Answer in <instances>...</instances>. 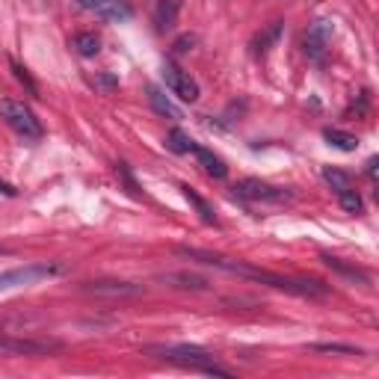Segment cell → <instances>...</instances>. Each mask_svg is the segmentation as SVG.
Wrapping results in <instances>:
<instances>
[{
  "label": "cell",
  "instance_id": "cell-2",
  "mask_svg": "<svg viewBox=\"0 0 379 379\" xmlns=\"http://www.w3.org/2000/svg\"><path fill=\"white\" fill-rule=\"evenodd\" d=\"M148 352H157L160 359L175 362L181 368H190L196 373H208V376H231L229 368L213 359V352L201 350V347H187V344H175V347H148Z\"/></svg>",
  "mask_w": 379,
  "mask_h": 379
},
{
  "label": "cell",
  "instance_id": "cell-4",
  "mask_svg": "<svg viewBox=\"0 0 379 379\" xmlns=\"http://www.w3.org/2000/svg\"><path fill=\"white\" fill-rule=\"evenodd\" d=\"M66 267L62 264H27V267H15V270H6L0 273V294L12 287H30V285H39L45 279H54V276H62Z\"/></svg>",
  "mask_w": 379,
  "mask_h": 379
},
{
  "label": "cell",
  "instance_id": "cell-3",
  "mask_svg": "<svg viewBox=\"0 0 379 379\" xmlns=\"http://www.w3.org/2000/svg\"><path fill=\"white\" fill-rule=\"evenodd\" d=\"M0 116L6 119V124L24 140H42V122L36 119V113L15 98H3L0 101Z\"/></svg>",
  "mask_w": 379,
  "mask_h": 379
},
{
  "label": "cell",
  "instance_id": "cell-12",
  "mask_svg": "<svg viewBox=\"0 0 379 379\" xmlns=\"http://www.w3.org/2000/svg\"><path fill=\"white\" fill-rule=\"evenodd\" d=\"M178 12H181V0H157V9H155L157 30L160 33L172 30V24H175V18H178Z\"/></svg>",
  "mask_w": 379,
  "mask_h": 379
},
{
  "label": "cell",
  "instance_id": "cell-25",
  "mask_svg": "<svg viewBox=\"0 0 379 379\" xmlns=\"http://www.w3.org/2000/svg\"><path fill=\"white\" fill-rule=\"evenodd\" d=\"M116 175H119V178L124 181V184H128V190H131V196H136V199H140L143 193H140V187H136V181H134V175L128 172V163H116Z\"/></svg>",
  "mask_w": 379,
  "mask_h": 379
},
{
  "label": "cell",
  "instance_id": "cell-28",
  "mask_svg": "<svg viewBox=\"0 0 379 379\" xmlns=\"http://www.w3.org/2000/svg\"><path fill=\"white\" fill-rule=\"evenodd\" d=\"M0 196H9V199H15V196H18V190L12 187V184H6L3 178H0Z\"/></svg>",
  "mask_w": 379,
  "mask_h": 379
},
{
  "label": "cell",
  "instance_id": "cell-8",
  "mask_svg": "<svg viewBox=\"0 0 379 379\" xmlns=\"http://www.w3.org/2000/svg\"><path fill=\"white\" fill-rule=\"evenodd\" d=\"M78 6L86 12H95L104 21H131L134 9L128 6V0H78Z\"/></svg>",
  "mask_w": 379,
  "mask_h": 379
},
{
  "label": "cell",
  "instance_id": "cell-23",
  "mask_svg": "<svg viewBox=\"0 0 379 379\" xmlns=\"http://www.w3.org/2000/svg\"><path fill=\"white\" fill-rule=\"evenodd\" d=\"M338 201H341V208H344L347 213H362V196L356 193V190H341V193H338Z\"/></svg>",
  "mask_w": 379,
  "mask_h": 379
},
{
  "label": "cell",
  "instance_id": "cell-9",
  "mask_svg": "<svg viewBox=\"0 0 379 379\" xmlns=\"http://www.w3.org/2000/svg\"><path fill=\"white\" fill-rule=\"evenodd\" d=\"M83 290H86V294H95V296H140L143 285H131V282H86Z\"/></svg>",
  "mask_w": 379,
  "mask_h": 379
},
{
  "label": "cell",
  "instance_id": "cell-5",
  "mask_svg": "<svg viewBox=\"0 0 379 379\" xmlns=\"http://www.w3.org/2000/svg\"><path fill=\"white\" fill-rule=\"evenodd\" d=\"M234 196L237 199H246V201H267V205H282V201L290 199L287 190L282 187H273V184H264L258 178H243L234 184Z\"/></svg>",
  "mask_w": 379,
  "mask_h": 379
},
{
  "label": "cell",
  "instance_id": "cell-17",
  "mask_svg": "<svg viewBox=\"0 0 379 379\" xmlns=\"http://www.w3.org/2000/svg\"><path fill=\"white\" fill-rule=\"evenodd\" d=\"M148 101H151V107H155V110L160 113V116H169V119H181V110L175 107L172 101H169L166 95H163V92L157 90V86H151V90H148Z\"/></svg>",
  "mask_w": 379,
  "mask_h": 379
},
{
  "label": "cell",
  "instance_id": "cell-22",
  "mask_svg": "<svg viewBox=\"0 0 379 379\" xmlns=\"http://www.w3.org/2000/svg\"><path fill=\"white\" fill-rule=\"evenodd\" d=\"M323 178H326V184L335 190V193H341V190H350V187H352L350 175H347V172H341V169H335V166H323Z\"/></svg>",
  "mask_w": 379,
  "mask_h": 379
},
{
  "label": "cell",
  "instance_id": "cell-1",
  "mask_svg": "<svg viewBox=\"0 0 379 379\" xmlns=\"http://www.w3.org/2000/svg\"><path fill=\"white\" fill-rule=\"evenodd\" d=\"M181 258H190V261H201V264H210L217 270H225V273H237L243 279H252V282H261L267 287H276V290H285V294H294V296H308V299H323L329 296L332 290L329 285H320L314 279H287V276H279V273H270V270H258V267H249V264H240V261H231L225 255H213V252H205V249H190V246H178L175 249Z\"/></svg>",
  "mask_w": 379,
  "mask_h": 379
},
{
  "label": "cell",
  "instance_id": "cell-15",
  "mask_svg": "<svg viewBox=\"0 0 379 379\" xmlns=\"http://www.w3.org/2000/svg\"><path fill=\"white\" fill-rule=\"evenodd\" d=\"M323 264L329 270H335V273H341V276H347V279H352V282H362V285H368V273L364 270H359V267H350V264H344L341 258H332V255H323Z\"/></svg>",
  "mask_w": 379,
  "mask_h": 379
},
{
  "label": "cell",
  "instance_id": "cell-27",
  "mask_svg": "<svg viewBox=\"0 0 379 379\" xmlns=\"http://www.w3.org/2000/svg\"><path fill=\"white\" fill-rule=\"evenodd\" d=\"M193 45H196V36H181V39L175 42L172 48H175V54H184V50H190Z\"/></svg>",
  "mask_w": 379,
  "mask_h": 379
},
{
  "label": "cell",
  "instance_id": "cell-21",
  "mask_svg": "<svg viewBox=\"0 0 379 379\" xmlns=\"http://www.w3.org/2000/svg\"><path fill=\"white\" fill-rule=\"evenodd\" d=\"M279 36H282V21H273L270 27L255 39V50H258V54H267L270 45H273V42H279Z\"/></svg>",
  "mask_w": 379,
  "mask_h": 379
},
{
  "label": "cell",
  "instance_id": "cell-14",
  "mask_svg": "<svg viewBox=\"0 0 379 379\" xmlns=\"http://www.w3.org/2000/svg\"><path fill=\"white\" fill-rule=\"evenodd\" d=\"M181 193H184V199L190 201V205L196 208V213L201 217V222H208V225H213V222H217V213H213V208H210L208 201H205V199H201V196L196 193L193 187H190V184H184V187H181Z\"/></svg>",
  "mask_w": 379,
  "mask_h": 379
},
{
  "label": "cell",
  "instance_id": "cell-24",
  "mask_svg": "<svg viewBox=\"0 0 379 379\" xmlns=\"http://www.w3.org/2000/svg\"><path fill=\"white\" fill-rule=\"evenodd\" d=\"M311 350H317V352H347V356H362L359 347H347V344H314Z\"/></svg>",
  "mask_w": 379,
  "mask_h": 379
},
{
  "label": "cell",
  "instance_id": "cell-19",
  "mask_svg": "<svg viewBox=\"0 0 379 379\" xmlns=\"http://www.w3.org/2000/svg\"><path fill=\"white\" fill-rule=\"evenodd\" d=\"M9 69H12V74H15V80H18L21 86H24V90H27V92H30L33 98H39V83H36V80L30 78V71L24 69L18 59H9Z\"/></svg>",
  "mask_w": 379,
  "mask_h": 379
},
{
  "label": "cell",
  "instance_id": "cell-29",
  "mask_svg": "<svg viewBox=\"0 0 379 379\" xmlns=\"http://www.w3.org/2000/svg\"><path fill=\"white\" fill-rule=\"evenodd\" d=\"M368 175H371V178H376V157L368 160Z\"/></svg>",
  "mask_w": 379,
  "mask_h": 379
},
{
  "label": "cell",
  "instance_id": "cell-16",
  "mask_svg": "<svg viewBox=\"0 0 379 379\" xmlns=\"http://www.w3.org/2000/svg\"><path fill=\"white\" fill-rule=\"evenodd\" d=\"M323 140L329 143L332 148H341V151H356L359 148V140L347 131H338V128H326L323 131Z\"/></svg>",
  "mask_w": 379,
  "mask_h": 379
},
{
  "label": "cell",
  "instance_id": "cell-6",
  "mask_svg": "<svg viewBox=\"0 0 379 379\" xmlns=\"http://www.w3.org/2000/svg\"><path fill=\"white\" fill-rule=\"evenodd\" d=\"M59 350L57 341H33V338H12L0 335V356H48V352Z\"/></svg>",
  "mask_w": 379,
  "mask_h": 379
},
{
  "label": "cell",
  "instance_id": "cell-20",
  "mask_svg": "<svg viewBox=\"0 0 379 379\" xmlns=\"http://www.w3.org/2000/svg\"><path fill=\"white\" fill-rule=\"evenodd\" d=\"M166 145L175 151V155H190V151L196 148V143L190 140V136H187L184 131H178V128H172V131H169V136H166Z\"/></svg>",
  "mask_w": 379,
  "mask_h": 379
},
{
  "label": "cell",
  "instance_id": "cell-13",
  "mask_svg": "<svg viewBox=\"0 0 379 379\" xmlns=\"http://www.w3.org/2000/svg\"><path fill=\"white\" fill-rule=\"evenodd\" d=\"M193 155L199 157V163L205 166V172H208V175H213V178H225V175H229V166H225L222 157H217L213 151L196 145V148H193Z\"/></svg>",
  "mask_w": 379,
  "mask_h": 379
},
{
  "label": "cell",
  "instance_id": "cell-11",
  "mask_svg": "<svg viewBox=\"0 0 379 379\" xmlns=\"http://www.w3.org/2000/svg\"><path fill=\"white\" fill-rule=\"evenodd\" d=\"M326 42H329V24L317 21V24H314V27L308 30V36H306V54L314 57V59H323Z\"/></svg>",
  "mask_w": 379,
  "mask_h": 379
},
{
  "label": "cell",
  "instance_id": "cell-18",
  "mask_svg": "<svg viewBox=\"0 0 379 379\" xmlns=\"http://www.w3.org/2000/svg\"><path fill=\"white\" fill-rule=\"evenodd\" d=\"M71 45L80 57H98V50H101V39L95 33H74Z\"/></svg>",
  "mask_w": 379,
  "mask_h": 379
},
{
  "label": "cell",
  "instance_id": "cell-10",
  "mask_svg": "<svg viewBox=\"0 0 379 379\" xmlns=\"http://www.w3.org/2000/svg\"><path fill=\"white\" fill-rule=\"evenodd\" d=\"M157 282L172 285V287H181V290H208L210 287V282L205 279V276H196V273H187V270L163 273V276H157Z\"/></svg>",
  "mask_w": 379,
  "mask_h": 379
},
{
  "label": "cell",
  "instance_id": "cell-26",
  "mask_svg": "<svg viewBox=\"0 0 379 379\" xmlns=\"http://www.w3.org/2000/svg\"><path fill=\"white\" fill-rule=\"evenodd\" d=\"M92 83L98 86V90H104V92H110V90H116V86H119V80L113 78V74H95Z\"/></svg>",
  "mask_w": 379,
  "mask_h": 379
},
{
  "label": "cell",
  "instance_id": "cell-7",
  "mask_svg": "<svg viewBox=\"0 0 379 379\" xmlns=\"http://www.w3.org/2000/svg\"><path fill=\"white\" fill-rule=\"evenodd\" d=\"M163 80H166L169 90L181 101H187V104H196L199 101V83L190 78V71H184L181 66H175L172 59L163 62Z\"/></svg>",
  "mask_w": 379,
  "mask_h": 379
}]
</instances>
